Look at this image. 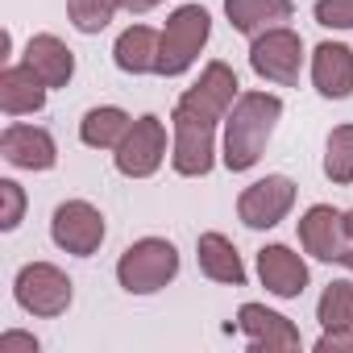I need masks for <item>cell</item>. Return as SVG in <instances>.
<instances>
[{
  "mask_svg": "<svg viewBox=\"0 0 353 353\" xmlns=\"http://www.w3.org/2000/svg\"><path fill=\"white\" fill-rule=\"evenodd\" d=\"M283 121V100L274 92H241L225 117V166L233 174L254 170Z\"/></svg>",
  "mask_w": 353,
  "mask_h": 353,
  "instance_id": "6da1fadb",
  "label": "cell"
},
{
  "mask_svg": "<svg viewBox=\"0 0 353 353\" xmlns=\"http://www.w3.org/2000/svg\"><path fill=\"white\" fill-rule=\"evenodd\" d=\"M216 125L212 117L188 108V104H174L170 112V133H174V145H170V166L174 174L183 179H204L216 162Z\"/></svg>",
  "mask_w": 353,
  "mask_h": 353,
  "instance_id": "7a4b0ae2",
  "label": "cell"
},
{
  "mask_svg": "<svg viewBox=\"0 0 353 353\" xmlns=\"http://www.w3.org/2000/svg\"><path fill=\"white\" fill-rule=\"evenodd\" d=\"M208 34H212V17L208 9L200 5H183V9H174L162 26V42H158V71L154 75H183L196 67L200 50L208 46Z\"/></svg>",
  "mask_w": 353,
  "mask_h": 353,
  "instance_id": "3957f363",
  "label": "cell"
},
{
  "mask_svg": "<svg viewBox=\"0 0 353 353\" xmlns=\"http://www.w3.org/2000/svg\"><path fill=\"white\" fill-rule=\"evenodd\" d=\"M174 274H179V250L166 237H141L117 262V283L129 295H154L166 283H174Z\"/></svg>",
  "mask_w": 353,
  "mask_h": 353,
  "instance_id": "277c9868",
  "label": "cell"
},
{
  "mask_svg": "<svg viewBox=\"0 0 353 353\" xmlns=\"http://www.w3.org/2000/svg\"><path fill=\"white\" fill-rule=\"evenodd\" d=\"M13 295L21 303V312L30 316H42V320H54L71 307L75 299V283L54 266V262H30L17 270V283H13Z\"/></svg>",
  "mask_w": 353,
  "mask_h": 353,
  "instance_id": "5b68a950",
  "label": "cell"
},
{
  "mask_svg": "<svg viewBox=\"0 0 353 353\" xmlns=\"http://www.w3.org/2000/svg\"><path fill=\"white\" fill-rule=\"evenodd\" d=\"M250 67L266 83H279V88L299 83V71H303V38L295 30H287V26L258 34L254 46H250Z\"/></svg>",
  "mask_w": 353,
  "mask_h": 353,
  "instance_id": "8992f818",
  "label": "cell"
},
{
  "mask_svg": "<svg viewBox=\"0 0 353 353\" xmlns=\"http://www.w3.org/2000/svg\"><path fill=\"white\" fill-rule=\"evenodd\" d=\"M166 158V125L158 117H137L129 125V133L121 137V145L112 150V162L125 179H150Z\"/></svg>",
  "mask_w": 353,
  "mask_h": 353,
  "instance_id": "52a82bcc",
  "label": "cell"
},
{
  "mask_svg": "<svg viewBox=\"0 0 353 353\" xmlns=\"http://www.w3.org/2000/svg\"><path fill=\"white\" fill-rule=\"evenodd\" d=\"M104 216L96 204L88 200H67L54 208L50 216V237L63 254H75V258H92L100 245H104Z\"/></svg>",
  "mask_w": 353,
  "mask_h": 353,
  "instance_id": "ba28073f",
  "label": "cell"
},
{
  "mask_svg": "<svg viewBox=\"0 0 353 353\" xmlns=\"http://www.w3.org/2000/svg\"><path fill=\"white\" fill-rule=\"evenodd\" d=\"M291 208H295V183L287 174H266V179L250 183L237 200V216L245 229H274Z\"/></svg>",
  "mask_w": 353,
  "mask_h": 353,
  "instance_id": "9c48e42d",
  "label": "cell"
},
{
  "mask_svg": "<svg viewBox=\"0 0 353 353\" xmlns=\"http://www.w3.org/2000/svg\"><path fill=\"white\" fill-rule=\"evenodd\" d=\"M0 158L17 170H50L59 162V145L50 137V129L42 125H9L0 133Z\"/></svg>",
  "mask_w": 353,
  "mask_h": 353,
  "instance_id": "30bf717a",
  "label": "cell"
},
{
  "mask_svg": "<svg viewBox=\"0 0 353 353\" xmlns=\"http://www.w3.org/2000/svg\"><path fill=\"white\" fill-rule=\"evenodd\" d=\"M299 245L320 258V262H341L349 233H345V212H336L332 204H312L299 216Z\"/></svg>",
  "mask_w": 353,
  "mask_h": 353,
  "instance_id": "8fae6325",
  "label": "cell"
},
{
  "mask_svg": "<svg viewBox=\"0 0 353 353\" xmlns=\"http://www.w3.org/2000/svg\"><path fill=\"white\" fill-rule=\"evenodd\" d=\"M237 328H241V336L250 341L254 353L299 349V328H295L287 316H279V312H270V307H262V303H241V307H237Z\"/></svg>",
  "mask_w": 353,
  "mask_h": 353,
  "instance_id": "7c38bea8",
  "label": "cell"
},
{
  "mask_svg": "<svg viewBox=\"0 0 353 353\" xmlns=\"http://www.w3.org/2000/svg\"><path fill=\"white\" fill-rule=\"evenodd\" d=\"M258 279L279 299H299L307 291V262L291 245H262L258 250Z\"/></svg>",
  "mask_w": 353,
  "mask_h": 353,
  "instance_id": "4fadbf2b",
  "label": "cell"
},
{
  "mask_svg": "<svg viewBox=\"0 0 353 353\" xmlns=\"http://www.w3.org/2000/svg\"><path fill=\"white\" fill-rule=\"evenodd\" d=\"M312 83L324 100L353 96V50L345 42H320L312 50Z\"/></svg>",
  "mask_w": 353,
  "mask_h": 353,
  "instance_id": "5bb4252c",
  "label": "cell"
},
{
  "mask_svg": "<svg viewBox=\"0 0 353 353\" xmlns=\"http://www.w3.org/2000/svg\"><path fill=\"white\" fill-rule=\"evenodd\" d=\"M225 17L237 34L245 38H258L266 30H279L295 17V5L291 0H225Z\"/></svg>",
  "mask_w": 353,
  "mask_h": 353,
  "instance_id": "9a60e30c",
  "label": "cell"
},
{
  "mask_svg": "<svg viewBox=\"0 0 353 353\" xmlns=\"http://www.w3.org/2000/svg\"><path fill=\"white\" fill-rule=\"evenodd\" d=\"M46 83L42 75L21 63V67H5L0 71V108H5L9 117H26V112H42L46 108Z\"/></svg>",
  "mask_w": 353,
  "mask_h": 353,
  "instance_id": "2e32d148",
  "label": "cell"
},
{
  "mask_svg": "<svg viewBox=\"0 0 353 353\" xmlns=\"http://www.w3.org/2000/svg\"><path fill=\"white\" fill-rule=\"evenodd\" d=\"M26 63L42 75L46 88H67L71 75H75V54L63 38L54 34H34L30 46H26Z\"/></svg>",
  "mask_w": 353,
  "mask_h": 353,
  "instance_id": "e0dca14e",
  "label": "cell"
},
{
  "mask_svg": "<svg viewBox=\"0 0 353 353\" xmlns=\"http://www.w3.org/2000/svg\"><path fill=\"white\" fill-rule=\"evenodd\" d=\"M196 258H200V270H204L212 283L245 287V262H241L237 245H233L225 233H200V241H196Z\"/></svg>",
  "mask_w": 353,
  "mask_h": 353,
  "instance_id": "ac0fdd59",
  "label": "cell"
},
{
  "mask_svg": "<svg viewBox=\"0 0 353 353\" xmlns=\"http://www.w3.org/2000/svg\"><path fill=\"white\" fill-rule=\"evenodd\" d=\"M158 42H162V34H154L150 26H129L112 46V63L125 75H150V71H158Z\"/></svg>",
  "mask_w": 353,
  "mask_h": 353,
  "instance_id": "d6986e66",
  "label": "cell"
},
{
  "mask_svg": "<svg viewBox=\"0 0 353 353\" xmlns=\"http://www.w3.org/2000/svg\"><path fill=\"white\" fill-rule=\"evenodd\" d=\"M133 117L117 104H100V108H88L83 121H79V141L92 145V150H117L121 137L129 133Z\"/></svg>",
  "mask_w": 353,
  "mask_h": 353,
  "instance_id": "ffe728a7",
  "label": "cell"
},
{
  "mask_svg": "<svg viewBox=\"0 0 353 353\" xmlns=\"http://www.w3.org/2000/svg\"><path fill=\"white\" fill-rule=\"evenodd\" d=\"M316 320L324 328H353V283L336 279L324 287L320 303H316Z\"/></svg>",
  "mask_w": 353,
  "mask_h": 353,
  "instance_id": "44dd1931",
  "label": "cell"
},
{
  "mask_svg": "<svg viewBox=\"0 0 353 353\" xmlns=\"http://www.w3.org/2000/svg\"><path fill=\"white\" fill-rule=\"evenodd\" d=\"M324 174L332 183H353V125H336L324 141Z\"/></svg>",
  "mask_w": 353,
  "mask_h": 353,
  "instance_id": "7402d4cb",
  "label": "cell"
},
{
  "mask_svg": "<svg viewBox=\"0 0 353 353\" xmlns=\"http://www.w3.org/2000/svg\"><path fill=\"white\" fill-rule=\"evenodd\" d=\"M121 9V0H67V17L79 34H100Z\"/></svg>",
  "mask_w": 353,
  "mask_h": 353,
  "instance_id": "603a6c76",
  "label": "cell"
},
{
  "mask_svg": "<svg viewBox=\"0 0 353 353\" xmlns=\"http://www.w3.org/2000/svg\"><path fill=\"white\" fill-rule=\"evenodd\" d=\"M21 216H26V192H21V183L0 179V229L13 233L21 225Z\"/></svg>",
  "mask_w": 353,
  "mask_h": 353,
  "instance_id": "cb8c5ba5",
  "label": "cell"
},
{
  "mask_svg": "<svg viewBox=\"0 0 353 353\" xmlns=\"http://www.w3.org/2000/svg\"><path fill=\"white\" fill-rule=\"evenodd\" d=\"M312 13L324 30H353V0H316Z\"/></svg>",
  "mask_w": 353,
  "mask_h": 353,
  "instance_id": "d4e9b609",
  "label": "cell"
},
{
  "mask_svg": "<svg viewBox=\"0 0 353 353\" xmlns=\"http://www.w3.org/2000/svg\"><path fill=\"white\" fill-rule=\"evenodd\" d=\"M316 353H353V328H324Z\"/></svg>",
  "mask_w": 353,
  "mask_h": 353,
  "instance_id": "484cf974",
  "label": "cell"
},
{
  "mask_svg": "<svg viewBox=\"0 0 353 353\" xmlns=\"http://www.w3.org/2000/svg\"><path fill=\"white\" fill-rule=\"evenodd\" d=\"M0 353H38V336H30V332H5V336H0Z\"/></svg>",
  "mask_w": 353,
  "mask_h": 353,
  "instance_id": "4316f807",
  "label": "cell"
},
{
  "mask_svg": "<svg viewBox=\"0 0 353 353\" xmlns=\"http://www.w3.org/2000/svg\"><path fill=\"white\" fill-rule=\"evenodd\" d=\"M158 5H162V0H121V9H125V13H133V17H137V13L158 9Z\"/></svg>",
  "mask_w": 353,
  "mask_h": 353,
  "instance_id": "83f0119b",
  "label": "cell"
},
{
  "mask_svg": "<svg viewBox=\"0 0 353 353\" xmlns=\"http://www.w3.org/2000/svg\"><path fill=\"white\" fill-rule=\"evenodd\" d=\"M341 266H345V270H353V241L345 245V254H341Z\"/></svg>",
  "mask_w": 353,
  "mask_h": 353,
  "instance_id": "f1b7e54d",
  "label": "cell"
},
{
  "mask_svg": "<svg viewBox=\"0 0 353 353\" xmlns=\"http://www.w3.org/2000/svg\"><path fill=\"white\" fill-rule=\"evenodd\" d=\"M345 233H349V241H353V208L345 212Z\"/></svg>",
  "mask_w": 353,
  "mask_h": 353,
  "instance_id": "f546056e",
  "label": "cell"
}]
</instances>
